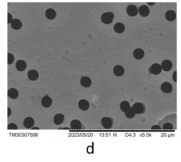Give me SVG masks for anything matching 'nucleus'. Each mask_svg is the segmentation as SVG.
Masks as SVG:
<instances>
[{
	"instance_id": "obj_6",
	"label": "nucleus",
	"mask_w": 181,
	"mask_h": 162,
	"mask_svg": "<svg viewBox=\"0 0 181 162\" xmlns=\"http://www.w3.org/2000/svg\"><path fill=\"white\" fill-rule=\"evenodd\" d=\"M173 86L172 84L169 82L165 81L162 83L160 86V89L161 91L165 94H169L173 91Z\"/></svg>"
},
{
	"instance_id": "obj_17",
	"label": "nucleus",
	"mask_w": 181,
	"mask_h": 162,
	"mask_svg": "<svg viewBox=\"0 0 181 162\" xmlns=\"http://www.w3.org/2000/svg\"><path fill=\"white\" fill-rule=\"evenodd\" d=\"M78 106L81 110L83 111H86L89 109L90 105L88 100H85V99H82V100H79L78 103Z\"/></svg>"
},
{
	"instance_id": "obj_33",
	"label": "nucleus",
	"mask_w": 181,
	"mask_h": 162,
	"mask_svg": "<svg viewBox=\"0 0 181 162\" xmlns=\"http://www.w3.org/2000/svg\"><path fill=\"white\" fill-rule=\"evenodd\" d=\"M147 3L149 6H153L155 4V2H147Z\"/></svg>"
},
{
	"instance_id": "obj_25",
	"label": "nucleus",
	"mask_w": 181,
	"mask_h": 162,
	"mask_svg": "<svg viewBox=\"0 0 181 162\" xmlns=\"http://www.w3.org/2000/svg\"><path fill=\"white\" fill-rule=\"evenodd\" d=\"M124 113L125 116L128 119H130L134 118L136 115V113L134 111V110L132 108V107H131L129 109H128L126 112H124Z\"/></svg>"
},
{
	"instance_id": "obj_22",
	"label": "nucleus",
	"mask_w": 181,
	"mask_h": 162,
	"mask_svg": "<svg viewBox=\"0 0 181 162\" xmlns=\"http://www.w3.org/2000/svg\"><path fill=\"white\" fill-rule=\"evenodd\" d=\"M35 121L31 117H27L24 121V126L27 128H31L34 126Z\"/></svg>"
},
{
	"instance_id": "obj_3",
	"label": "nucleus",
	"mask_w": 181,
	"mask_h": 162,
	"mask_svg": "<svg viewBox=\"0 0 181 162\" xmlns=\"http://www.w3.org/2000/svg\"><path fill=\"white\" fill-rule=\"evenodd\" d=\"M126 12L129 17H134L139 13L138 8L134 4H130L126 9Z\"/></svg>"
},
{
	"instance_id": "obj_11",
	"label": "nucleus",
	"mask_w": 181,
	"mask_h": 162,
	"mask_svg": "<svg viewBox=\"0 0 181 162\" xmlns=\"http://www.w3.org/2000/svg\"><path fill=\"white\" fill-rule=\"evenodd\" d=\"M113 73L116 77H122L124 74V69L121 65H116L113 68Z\"/></svg>"
},
{
	"instance_id": "obj_12",
	"label": "nucleus",
	"mask_w": 181,
	"mask_h": 162,
	"mask_svg": "<svg viewBox=\"0 0 181 162\" xmlns=\"http://www.w3.org/2000/svg\"><path fill=\"white\" fill-rule=\"evenodd\" d=\"M113 29L117 34H121L124 32L125 26L124 24H123L122 22H118L114 25V26L113 27Z\"/></svg>"
},
{
	"instance_id": "obj_24",
	"label": "nucleus",
	"mask_w": 181,
	"mask_h": 162,
	"mask_svg": "<svg viewBox=\"0 0 181 162\" xmlns=\"http://www.w3.org/2000/svg\"><path fill=\"white\" fill-rule=\"evenodd\" d=\"M120 109L123 112H125L131 107L130 104L126 100L122 101L120 105Z\"/></svg>"
},
{
	"instance_id": "obj_19",
	"label": "nucleus",
	"mask_w": 181,
	"mask_h": 162,
	"mask_svg": "<svg viewBox=\"0 0 181 162\" xmlns=\"http://www.w3.org/2000/svg\"><path fill=\"white\" fill-rule=\"evenodd\" d=\"M15 67L19 71H23L27 68V63L23 60H19L16 62Z\"/></svg>"
},
{
	"instance_id": "obj_21",
	"label": "nucleus",
	"mask_w": 181,
	"mask_h": 162,
	"mask_svg": "<svg viewBox=\"0 0 181 162\" xmlns=\"http://www.w3.org/2000/svg\"><path fill=\"white\" fill-rule=\"evenodd\" d=\"M8 97H10L11 99L15 100L19 96V92L17 89L12 88L9 89V90L8 91Z\"/></svg>"
},
{
	"instance_id": "obj_1",
	"label": "nucleus",
	"mask_w": 181,
	"mask_h": 162,
	"mask_svg": "<svg viewBox=\"0 0 181 162\" xmlns=\"http://www.w3.org/2000/svg\"><path fill=\"white\" fill-rule=\"evenodd\" d=\"M115 15L113 12H106L103 13L101 16L102 22L106 25H110L113 22L114 19Z\"/></svg>"
},
{
	"instance_id": "obj_13",
	"label": "nucleus",
	"mask_w": 181,
	"mask_h": 162,
	"mask_svg": "<svg viewBox=\"0 0 181 162\" xmlns=\"http://www.w3.org/2000/svg\"><path fill=\"white\" fill-rule=\"evenodd\" d=\"M101 124L103 127L106 129H109L113 126V122L112 119L108 117H104L101 119Z\"/></svg>"
},
{
	"instance_id": "obj_14",
	"label": "nucleus",
	"mask_w": 181,
	"mask_h": 162,
	"mask_svg": "<svg viewBox=\"0 0 181 162\" xmlns=\"http://www.w3.org/2000/svg\"><path fill=\"white\" fill-rule=\"evenodd\" d=\"M11 27L12 29L15 30H18L22 28V23L21 20L19 19L15 18L13 19L11 23Z\"/></svg>"
},
{
	"instance_id": "obj_27",
	"label": "nucleus",
	"mask_w": 181,
	"mask_h": 162,
	"mask_svg": "<svg viewBox=\"0 0 181 162\" xmlns=\"http://www.w3.org/2000/svg\"><path fill=\"white\" fill-rule=\"evenodd\" d=\"M163 128L164 130H172L173 129V126L172 124L169 122H167L164 124Z\"/></svg>"
},
{
	"instance_id": "obj_5",
	"label": "nucleus",
	"mask_w": 181,
	"mask_h": 162,
	"mask_svg": "<svg viewBox=\"0 0 181 162\" xmlns=\"http://www.w3.org/2000/svg\"><path fill=\"white\" fill-rule=\"evenodd\" d=\"M138 12L140 15L143 18L147 17L150 15V10L147 5H142L138 8Z\"/></svg>"
},
{
	"instance_id": "obj_15",
	"label": "nucleus",
	"mask_w": 181,
	"mask_h": 162,
	"mask_svg": "<svg viewBox=\"0 0 181 162\" xmlns=\"http://www.w3.org/2000/svg\"><path fill=\"white\" fill-rule=\"evenodd\" d=\"M92 80L87 76H83L80 79V84L85 88H88L92 85Z\"/></svg>"
},
{
	"instance_id": "obj_7",
	"label": "nucleus",
	"mask_w": 181,
	"mask_h": 162,
	"mask_svg": "<svg viewBox=\"0 0 181 162\" xmlns=\"http://www.w3.org/2000/svg\"><path fill=\"white\" fill-rule=\"evenodd\" d=\"M145 55L144 50L141 48H137L133 52V56L134 58L137 60H141L143 59Z\"/></svg>"
},
{
	"instance_id": "obj_18",
	"label": "nucleus",
	"mask_w": 181,
	"mask_h": 162,
	"mask_svg": "<svg viewBox=\"0 0 181 162\" xmlns=\"http://www.w3.org/2000/svg\"><path fill=\"white\" fill-rule=\"evenodd\" d=\"M27 76L28 79L31 81H36L38 79L39 74L38 71L35 70H30L28 72Z\"/></svg>"
},
{
	"instance_id": "obj_20",
	"label": "nucleus",
	"mask_w": 181,
	"mask_h": 162,
	"mask_svg": "<svg viewBox=\"0 0 181 162\" xmlns=\"http://www.w3.org/2000/svg\"><path fill=\"white\" fill-rule=\"evenodd\" d=\"M64 120V115L61 113H58L54 116L53 121L54 123L57 126H59L62 123Z\"/></svg>"
},
{
	"instance_id": "obj_8",
	"label": "nucleus",
	"mask_w": 181,
	"mask_h": 162,
	"mask_svg": "<svg viewBox=\"0 0 181 162\" xmlns=\"http://www.w3.org/2000/svg\"><path fill=\"white\" fill-rule=\"evenodd\" d=\"M165 17L167 21L169 22H173L176 19L177 15L174 10H169L165 13Z\"/></svg>"
},
{
	"instance_id": "obj_10",
	"label": "nucleus",
	"mask_w": 181,
	"mask_h": 162,
	"mask_svg": "<svg viewBox=\"0 0 181 162\" xmlns=\"http://www.w3.org/2000/svg\"><path fill=\"white\" fill-rule=\"evenodd\" d=\"M45 15L46 18L50 20H52L55 19L57 17V12L53 8H48L45 11Z\"/></svg>"
},
{
	"instance_id": "obj_32",
	"label": "nucleus",
	"mask_w": 181,
	"mask_h": 162,
	"mask_svg": "<svg viewBox=\"0 0 181 162\" xmlns=\"http://www.w3.org/2000/svg\"><path fill=\"white\" fill-rule=\"evenodd\" d=\"M11 113H12V111L10 107H8V117L9 118L10 117V116L11 114Z\"/></svg>"
},
{
	"instance_id": "obj_29",
	"label": "nucleus",
	"mask_w": 181,
	"mask_h": 162,
	"mask_svg": "<svg viewBox=\"0 0 181 162\" xmlns=\"http://www.w3.org/2000/svg\"><path fill=\"white\" fill-rule=\"evenodd\" d=\"M12 15L10 13H8V24H11L12 21L13 20Z\"/></svg>"
},
{
	"instance_id": "obj_26",
	"label": "nucleus",
	"mask_w": 181,
	"mask_h": 162,
	"mask_svg": "<svg viewBox=\"0 0 181 162\" xmlns=\"http://www.w3.org/2000/svg\"><path fill=\"white\" fill-rule=\"evenodd\" d=\"M15 61V56L12 53H8V64L11 65Z\"/></svg>"
},
{
	"instance_id": "obj_16",
	"label": "nucleus",
	"mask_w": 181,
	"mask_h": 162,
	"mask_svg": "<svg viewBox=\"0 0 181 162\" xmlns=\"http://www.w3.org/2000/svg\"><path fill=\"white\" fill-rule=\"evenodd\" d=\"M52 99L48 95L45 96L43 98L42 100V105L45 108H48L52 105Z\"/></svg>"
},
{
	"instance_id": "obj_23",
	"label": "nucleus",
	"mask_w": 181,
	"mask_h": 162,
	"mask_svg": "<svg viewBox=\"0 0 181 162\" xmlns=\"http://www.w3.org/2000/svg\"><path fill=\"white\" fill-rule=\"evenodd\" d=\"M82 124L79 120H73L70 123V127L72 129L79 130L81 128Z\"/></svg>"
},
{
	"instance_id": "obj_30",
	"label": "nucleus",
	"mask_w": 181,
	"mask_h": 162,
	"mask_svg": "<svg viewBox=\"0 0 181 162\" xmlns=\"http://www.w3.org/2000/svg\"><path fill=\"white\" fill-rule=\"evenodd\" d=\"M172 79L175 83L177 82V71H174L172 74Z\"/></svg>"
},
{
	"instance_id": "obj_4",
	"label": "nucleus",
	"mask_w": 181,
	"mask_h": 162,
	"mask_svg": "<svg viewBox=\"0 0 181 162\" xmlns=\"http://www.w3.org/2000/svg\"><path fill=\"white\" fill-rule=\"evenodd\" d=\"M132 108L136 113V114H141L143 113L145 110L144 105L140 102L135 103L132 106Z\"/></svg>"
},
{
	"instance_id": "obj_2",
	"label": "nucleus",
	"mask_w": 181,
	"mask_h": 162,
	"mask_svg": "<svg viewBox=\"0 0 181 162\" xmlns=\"http://www.w3.org/2000/svg\"><path fill=\"white\" fill-rule=\"evenodd\" d=\"M148 70L149 74L157 76L161 74L163 69L161 65L157 63H155L149 67Z\"/></svg>"
},
{
	"instance_id": "obj_9",
	"label": "nucleus",
	"mask_w": 181,
	"mask_h": 162,
	"mask_svg": "<svg viewBox=\"0 0 181 162\" xmlns=\"http://www.w3.org/2000/svg\"><path fill=\"white\" fill-rule=\"evenodd\" d=\"M160 65L161 66L163 70L165 72L171 71L173 67L172 62L168 59L163 60Z\"/></svg>"
},
{
	"instance_id": "obj_28",
	"label": "nucleus",
	"mask_w": 181,
	"mask_h": 162,
	"mask_svg": "<svg viewBox=\"0 0 181 162\" xmlns=\"http://www.w3.org/2000/svg\"><path fill=\"white\" fill-rule=\"evenodd\" d=\"M8 129L9 130L18 129V126L17 124L13 123H11L9 124L8 126Z\"/></svg>"
},
{
	"instance_id": "obj_31",
	"label": "nucleus",
	"mask_w": 181,
	"mask_h": 162,
	"mask_svg": "<svg viewBox=\"0 0 181 162\" xmlns=\"http://www.w3.org/2000/svg\"><path fill=\"white\" fill-rule=\"evenodd\" d=\"M151 129L152 130H160L161 129V128H160L159 126L158 125H154L153 126H152L151 128Z\"/></svg>"
}]
</instances>
